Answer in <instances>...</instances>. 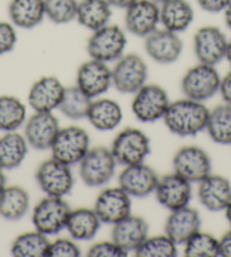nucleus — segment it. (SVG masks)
I'll return each mask as SVG.
<instances>
[{
  "mask_svg": "<svg viewBox=\"0 0 231 257\" xmlns=\"http://www.w3.org/2000/svg\"><path fill=\"white\" fill-rule=\"evenodd\" d=\"M208 113L210 110L203 102L185 97L170 102L162 119L172 134L192 137L205 131Z\"/></svg>",
  "mask_w": 231,
  "mask_h": 257,
  "instance_id": "nucleus-1",
  "label": "nucleus"
},
{
  "mask_svg": "<svg viewBox=\"0 0 231 257\" xmlns=\"http://www.w3.org/2000/svg\"><path fill=\"white\" fill-rule=\"evenodd\" d=\"M127 37L121 26L108 24L96 31L87 40L86 51L90 58L108 64L118 60L126 49Z\"/></svg>",
  "mask_w": 231,
  "mask_h": 257,
  "instance_id": "nucleus-2",
  "label": "nucleus"
},
{
  "mask_svg": "<svg viewBox=\"0 0 231 257\" xmlns=\"http://www.w3.org/2000/svg\"><path fill=\"white\" fill-rule=\"evenodd\" d=\"M50 150L51 158L72 167L81 162L90 150V136L77 126L60 128Z\"/></svg>",
  "mask_w": 231,
  "mask_h": 257,
  "instance_id": "nucleus-3",
  "label": "nucleus"
},
{
  "mask_svg": "<svg viewBox=\"0 0 231 257\" xmlns=\"http://www.w3.org/2000/svg\"><path fill=\"white\" fill-rule=\"evenodd\" d=\"M221 77L215 66L198 63L181 78V91L188 99L204 102L219 92Z\"/></svg>",
  "mask_w": 231,
  "mask_h": 257,
  "instance_id": "nucleus-4",
  "label": "nucleus"
},
{
  "mask_svg": "<svg viewBox=\"0 0 231 257\" xmlns=\"http://www.w3.org/2000/svg\"><path fill=\"white\" fill-rule=\"evenodd\" d=\"M117 161L110 149L96 146L90 149L79 162V176L88 187H101L109 183L116 171Z\"/></svg>",
  "mask_w": 231,
  "mask_h": 257,
  "instance_id": "nucleus-5",
  "label": "nucleus"
},
{
  "mask_svg": "<svg viewBox=\"0 0 231 257\" xmlns=\"http://www.w3.org/2000/svg\"><path fill=\"white\" fill-rule=\"evenodd\" d=\"M110 150L117 163L126 167L144 162L151 153V143L144 132L128 127L114 137Z\"/></svg>",
  "mask_w": 231,
  "mask_h": 257,
  "instance_id": "nucleus-6",
  "label": "nucleus"
},
{
  "mask_svg": "<svg viewBox=\"0 0 231 257\" xmlns=\"http://www.w3.org/2000/svg\"><path fill=\"white\" fill-rule=\"evenodd\" d=\"M72 209L63 197L47 196L34 207L32 222L35 230L46 236H55L66 229Z\"/></svg>",
  "mask_w": 231,
  "mask_h": 257,
  "instance_id": "nucleus-7",
  "label": "nucleus"
},
{
  "mask_svg": "<svg viewBox=\"0 0 231 257\" xmlns=\"http://www.w3.org/2000/svg\"><path fill=\"white\" fill-rule=\"evenodd\" d=\"M112 70V85L124 94H134L145 85L148 79V65L137 54L123 55L116 60Z\"/></svg>",
  "mask_w": 231,
  "mask_h": 257,
  "instance_id": "nucleus-8",
  "label": "nucleus"
},
{
  "mask_svg": "<svg viewBox=\"0 0 231 257\" xmlns=\"http://www.w3.org/2000/svg\"><path fill=\"white\" fill-rule=\"evenodd\" d=\"M35 179L39 187L47 196L64 198L72 192L74 186V176L70 166L53 158L39 166Z\"/></svg>",
  "mask_w": 231,
  "mask_h": 257,
  "instance_id": "nucleus-9",
  "label": "nucleus"
},
{
  "mask_svg": "<svg viewBox=\"0 0 231 257\" xmlns=\"http://www.w3.org/2000/svg\"><path fill=\"white\" fill-rule=\"evenodd\" d=\"M166 90L157 84H145L134 93L132 111L142 122H155L162 119L169 107Z\"/></svg>",
  "mask_w": 231,
  "mask_h": 257,
  "instance_id": "nucleus-10",
  "label": "nucleus"
},
{
  "mask_svg": "<svg viewBox=\"0 0 231 257\" xmlns=\"http://www.w3.org/2000/svg\"><path fill=\"white\" fill-rule=\"evenodd\" d=\"M228 39L216 26H202L193 38L194 54L198 63L216 66L225 59Z\"/></svg>",
  "mask_w": 231,
  "mask_h": 257,
  "instance_id": "nucleus-11",
  "label": "nucleus"
},
{
  "mask_svg": "<svg viewBox=\"0 0 231 257\" xmlns=\"http://www.w3.org/2000/svg\"><path fill=\"white\" fill-rule=\"evenodd\" d=\"M173 172L189 183H199L211 174L212 162L208 154L198 146H184L177 151L172 160Z\"/></svg>",
  "mask_w": 231,
  "mask_h": 257,
  "instance_id": "nucleus-12",
  "label": "nucleus"
},
{
  "mask_svg": "<svg viewBox=\"0 0 231 257\" xmlns=\"http://www.w3.org/2000/svg\"><path fill=\"white\" fill-rule=\"evenodd\" d=\"M93 210L102 223L113 225L132 214V197L119 186L105 188L97 195Z\"/></svg>",
  "mask_w": 231,
  "mask_h": 257,
  "instance_id": "nucleus-13",
  "label": "nucleus"
},
{
  "mask_svg": "<svg viewBox=\"0 0 231 257\" xmlns=\"http://www.w3.org/2000/svg\"><path fill=\"white\" fill-rule=\"evenodd\" d=\"M144 39L145 52L155 63L170 65L180 58L184 44L177 33L162 28Z\"/></svg>",
  "mask_w": 231,
  "mask_h": 257,
  "instance_id": "nucleus-14",
  "label": "nucleus"
},
{
  "mask_svg": "<svg viewBox=\"0 0 231 257\" xmlns=\"http://www.w3.org/2000/svg\"><path fill=\"white\" fill-rule=\"evenodd\" d=\"M154 193L158 202L171 212L189 205L192 199V183L172 172L159 178Z\"/></svg>",
  "mask_w": 231,
  "mask_h": 257,
  "instance_id": "nucleus-15",
  "label": "nucleus"
},
{
  "mask_svg": "<svg viewBox=\"0 0 231 257\" xmlns=\"http://www.w3.org/2000/svg\"><path fill=\"white\" fill-rule=\"evenodd\" d=\"M125 29L139 38H146L160 24V5L152 0H136L126 8Z\"/></svg>",
  "mask_w": 231,
  "mask_h": 257,
  "instance_id": "nucleus-16",
  "label": "nucleus"
},
{
  "mask_svg": "<svg viewBox=\"0 0 231 257\" xmlns=\"http://www.w3.org/2000/svg\"><path fill=\"white\" fill-rule=\"evenodd\" d=\"M76 85L94 99L104 94L112 85V70L103 61L90 58L78 67Z\"/></svg>",
  "mask_w": 231,
  "mask_h": 257,
  "instance_id": "nucleus-17",
  "label": "nucleus"
},
{
  "mask_svg": "<svg viewBox=\"0 0 231 257\" xmlns=\"http://www.w3.org/2000/svg\"><path fill=\"white\" fill-rule=\"evenodd\" d=\"M59 131V121L52 112H35L25 122L24 136L31 148L46 151L51 149Z\"/></svg>",
  "mask_w": 231,
  "mask_h": 257,
  "instance_id": "nucleus-18",
  "label": "nucleus"
},
{
  "mask_svg": "<svg viewBox=\"0 0 231 257\" xmlns=\"http://www.w3.org/2000/svg\"><path fill=\"white\" fill-rule=\"evenodd\" d=\"M119 187L131 197L143 198L154 193L159 177L152 168L144 162L126 166L119 175Z\"/></svg>",
  "mask_w": 231,
  "mask_h": 257,
  "instance_id": "nucleus-19",
  "label": "nucleus"
},
{
  "mask_svg": "<svg viewBox=\"0 0 231 257\" xmlns=\"http://www.w3.org/2000/svg\"><path fill=\"white\" fill-rule=\"evenodd\" d=\"M65 86L56 76H43L31 86L28 95L30 107L35 112H52L59 107Z\"/></svg>",
  "mask_w": 231,
  "mask_h": 257,
  "instance_id": "nucleus-20",
  "label": "nucleus"
},
{
  "mask_svg": "<svg viewBox=\"0 0 231 257\" xmlns=\"http://www.w3.org/2000/svg\"><path fill=\"white\" fill-rule=\"evenodd\" d=\"M199 203L211 212L224 211L231 202V184L223 176L210 174L198 183Z\"/></svg>",
  "mask_w": 231,
  "mask_h": 257,
  "instance_id": "nucleus-21",
  "label": "nucleus"
},
{
  "mask_svg": "<svg viewBox=\"0 0 231 257\" xmlns=\"http://www.w3.org/2000/svg\"><path fill=\"white\" fill-rule=\"evenodd\" d=\"M201 228V216L189 205L171 211L164 224V233L177 245H184Z\"/></svg>",
  "mask_w": 231,
  "mask_h": 257,
  "instance_id": "nucleus-22",
  "label": "nucleus"
},
{
  "mask_svg": "<svg viewBox=\"0 0 231 257\" xmlns=\"http://www.w3.org/2000/svg\"><path fill=\"white\" fill-rule=\"evenodd\" d=\"M112 240L126 251H135L149 236V224L139 215L130 214L113 224Z\"/></svg>",
  "mask_w": 231,
  "mask_h": 257,
  "instance_id": "nucleus-23",
  "label": "nucleus"
},
{
  "mask_svg": "<svg viewBox=\"0 0 231 257\" xmlns=\"http://www.w3.org/2000/svg\"><path fill=\"white\" fill-rule=\"evenodd\" d=\"M194 21V10L187 0H167L160 5V24L175 33L187 30Z\"/></svg>",
  "mask_w": 231,
  "mask_h": 257,
  "instance_id": "nucleus-24",
  "label": "nucleus"
},
{
  "mask_svg": "<svg viewBox=\"0 0 231 257\" xmlns=\"http://www.w3.org/2000/svg\"><path fill=\"white\" fill-rule=\"evenodd\" d=\"M8 15L15 28L32 30L46 19L44 0H11Z\"/></svg>",
  "mask_w": 231,
  "mask_h": 257,
  "instance_id": "nucleus-25",
  "label": "nucleus"
},
{
  "mask_svg": "<svg viewBox=\"0 0 231 257\" xmlns=\"http://www.w3.org/2000/svg\"><path fill=\"white\" fill-rule=\"evenodd\" d=\"M101 220L93 209L79 207L69 213L66 229L70 237L77 241L91 240L100 230Z\"/></svg>",
  "mask_w": 231,
  "mask_h": 257,
  "instance_id": "nucleus-26",
  "label": "nucleus"
},
{
  "mask_svg": "<svg viewBox=\"0 0 231 257\" xmlns=\"http://www.w3.org/2000/svg\"><path fill=\"white\" fill-rule=\"evenodd\" d=\"M91 125L97 131H113L123 120V110L118 102L111 99L92 101L87 117Z\"/></svg>",
  "mask_w": 231,
  "mask_h": 257,
  "instance_id": "nucleus-27",
  "label": "nucleus"
},
{
  "mask_svg": "<svg viewBox=\"0 0 231 257\" xmlns=\"http://www.w3.org/2000/svg\"><path fill=\"white\" fill-rule=\"evenodd\" d=\"M111 8L108 0H81L77 6L76 21L93 32L109 24L112 15Z\"/></svg>",
  "mask_w": 231,
  "mask_h": 257,
  "instance_id": "nucleus-28",
  "label": "nucleus"
},
{
  "mask_svg": "<svg viewBox=\"0 0 231 257\" xmlns=\"http://www.w3.org/2000/svg\"><path fill=\"white\" fill-rule=\"evenodd\" d=\"M29 144L24 135L15 132L5 133L0 137V168L13 170L19 168L25 160Z\"/></svg>",
  "mask_w": 231,
  "mask_h": 257,
  "instance_id": "nucleus-29",
  "label": "nucleus"
},
{
  "mask_svg": "<svg viewBox=\"0 0 231 257\" xmlns=\"http://www.w3.org/2000/svg\"><path fill=\"white\" fill-rule=\"evenodd\" d=\"M29 193L20 186H6L0 194V216L8 221H17L28 213Z\"/></svg>",
  "mask_w": 231,
  "mask_h": 257,
  "instance_id": "nucleus-30",
  "label": "nucleus"
},
{
  "mask_svg": "<svg viewBox=\"0 0 231 257\" xmlns=\"http://www.w3.org/2000/svg\"><path fill=\"white\" fill-rule=\"evenodd\" d=\"M205 131L214 143L231 145V105L223 103L210 110Z\"/></svg>",
  "mask_w": 231,
  "mask_h": 257,
  "instance_id": "nucleus-31",
  "label": "nucleus"
},
{
  "mask_svg": "<svg viewBox=\"0 0 231 257\" xmlns=\"http://www.w3.org/2000/svg\"><path fill=\"white\" fill-rule=\"evenodd\" d=\"M92 101V97L83 92L77 85L65 87L63 99L58 109L66 118L79 120L87 117Z\"/></svg>",
  "mask_w": 231,
  "mask_h": 257,
  "instance_id": "nucleus-32",
  "label": "nucleus"
},
{
  "mask_svg": "<svg viewBox=\"0 0 231 257\" xmlns=\"http://www.w3.org/2000/svg\"><path fill=\"white\" fill-rule=\"evenodd\" d=\"M48 236L38 230L20 234L12 243L11 252L15 257H47Z\"/></svg>",
  "mask_w": 231,
  "mask_h": 257,
  "instance_id": "nucleus-33",
  "label": "nucleus"
},
{
  "mask_svg": "<svg viewBox=\"0 0 231 257\" xmlns=\"http://www.w3.org/2000/svg\"><path fill=\"white\" fill-rule=\"evenodd\" d=\"M26 121V107L19 97L0 95V132H15Z\"/></svg>",
  "mask_w": 231,
  "mask_h": 257,
  "instance_id": "nucleus-34",
  "label": "nucleus"
},
{
  "mask_svg": "<svg viewBox=\"0 0 231 257\" xmlns=\"http://www.w3.org/2000/svg\"><path fill=\"white\" fill-rule=\"evenodd\" d=\"M177 243L166 233L157 234L145 239L134 251L136 257H175L177 256Z\"/></svg>",
  "mask_w": 231,
  "mask_h": 257,
  "instance_id": "nucleus-35",
  "label": "nucleus"
},
{
  "mask_svg": "<svg viewBox=\"0 0 231 257\" xmlns=\"http://www.w3.org/2000/svg\"><path fill=\"white\" fill-rule=\"evenodd\" d=\"M184 254L187 257L219 256V239L198 230L184 243Z\"/></svg>",
  "mask_w": 231,
  "mask_h": 257,
  "instance_id": "nucleus-36",
  "label": "nucleus"
},
{
  "mask_svg": "<svg viewBox=\"0 0 231 257\" xmlns=\"http://www.w3.org/2000/svg\"><path fill=\"white\" fill-rule=\"evenodd\" d=\"M77 6V0H44L46 17L59 25L76 20Z\"/></svg>",
  "mask_w": 231,
  "mask_h": 257,
  "instance_id": "nucleus-37",
  "label": "nucleus"
},
{
  "mask_svg": "<svg viewBox=\"0 0 231 257\" xmlns=\"http://www.w3.org/2000/svg\"><path fill=\"white\" fill-rule=\"evenodd\" d=\"M81 256V248L74 239H57L49 243L47 257H78Z\"/></svg>",
  "mask_w": 231,
  "mask_h": 257,
  "instance_id": "nucleus-38",
  "label": "nucleus"
},
{
  "mask_svg": "<svg viewBox=\"0 0 231 257\" xmlns=\"http://www.w3.org/2000/svg\"><path fill=\"white\" fill-rule=\"evenodd\" d=\"M127 255L128 251L123 249L113 240L96 242L87 250V256L90 257H126Z\"/></svg>",
  "mask_w": 231,
  "mask_h": 257,
  "instance_id": "nucleus-39",
  "label": "nucleus"
},
{
  "mask_svg": "<svg viewBox=\"0 0 231 257\" xmlns=\"http://www.w3.org/2000/svg\"><path fill=\"white\" fill-rule=\"evenodd\" d=\"M17 43V33L12 22L0 21V56L10 54Z\"/></svg>",
  "mask_w": 231,
  "mask_h": 257,
  "instance_id": "nucleus-40",
  "label": "nucleus"
},
{
  "mask_svg": "<svg viewBox=\"0 0 231 257\" xmlns=\"http://www.w3.org/2000/svg\"><path fill=\"white\" fill-rule=\"evenodd\" d=\"M230 2L231 0H197V4L204 12L215 14V13L224 12Z\"/></svg>",
  "mask_w": 231,
  "mask_h": 257,
  "instance_id": "nucleus-41",
  "label": "nucleus"
},
{
  "mask_svg": "<svg viewBox=\"0 0 231 257\" xmlns=\"http://www.w3.org/2000/svg\"><path fill=\"white\" fill-rule=\"evenodd\" d=\"M219 92L224 103L231 105V70L221 77Z\"/></svg>",
  "mask_w": 231,
  "mask_h": 257,
  "instance_id": "nucleus-42",
  "label": "nucleus"
},
{
  "mask_svg": "<svg viewBox=\"0 0 231 257\" xmlns=\"http://www.w3.org/2000/svg\"><path fill=\"white\" fill-rule=\"evenodd\" d=\"M219 256L231 257V229L219 240Z\"/></svg>",
  "mask_w": 231,
  "mask_h": 257,
  "instance_id": "nucleus-43",
  "label": "nucleus"
},
{
  "mask_svg": "<svg viewBox=\"0 0 231 257\" xmlns=\"http://www.w3.org/2000/svg\"><path fill=\"white\" fill-rule=\"evenodd\" d=\"M109 4L112 7L122 8V10H126L127 7H130L132 4H134L136 0H108Z\"/></svg>",
  "mask_w": 231,
  "mask_h": 257,
  "instance_id": "nucleus-44",
  "label": "nucleus"
},
{
  "mask_svg": "<svg viewBox=\"0 0 231 257\" xmlns=\"http://www.w3.org/2000/svg\"><path fill=\"white\" fill-rule=\"evenodd\" d=\"M223 13H224V22H225L226 28L231 30V2Z\"/></svg>",
  "mask_w": 231,
  "mask_h": 257,
  "instance_id": "nucleus-45",
  "label": "nucleus"
},
{
  "mask_svg": "<svg viewBox=\"0 0 231 257\" xmlns=\"http://www.w3.org/2000/svg\"><path fill=\"white\" fill-rule=\"evenodd\" d=\"M6 187V176H5V170H3L0 168V194Z\"/></svg>",
  "mask_w": 231,
  "mask_h": 257,
  "instance_id": "nucleus-46",
  "label": "nucleus"
},
{
  "mask_svg": "<svg viewBox=\"0 0 231 257\" xmlns=\"http://www.w3.org/2000/svg\"><path fill=\"white\" fill-rule=\"evenodd\" d=\"M225 60L228 61V64L231 67V39L228 40V47H226V52H225Z\"/></svg>",
  "mask_w": 231,
  "mask_h": 257,
  "instance_id": "nucleus-47",
  "label": "nucleus"
},
{
  "mask_svg": "<svg viewBox=\"0 0 231 257\" xmlns=\"http://www.w3.org/2000/svg\"><path fill=\"white\" fill-rule=\"evenodd\" d=\"M224 212H225V218H226V221H228V223L230 224L231 227V202L226 205V207L224 209Z\"/></svg>",
  "mask_w": 231,
  "mask_h": 257,
  "instance_id": "nucleus-48",
  "label": "nucleus"
},
{
  "mask_svg": "<svg viewBox=\"0 0 231 257\" xmlns=\"http://www.w3.org/2000/svg\"><path fill=\"white\" fill-rule=\"evenodd\" d=\"M152 2L159 4V5H161V4H163L164 2H167V0H152Z\"/></svg>",
  "mask_w": 231,
  "mask_h": 257,
  "instance_id": "nucleus-49",
  "label": "nucleus"
}]
</instances>
